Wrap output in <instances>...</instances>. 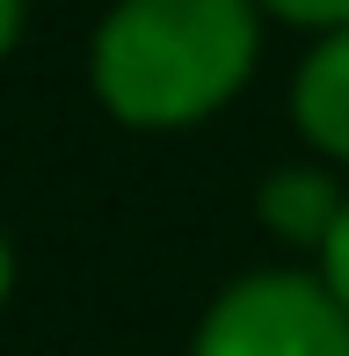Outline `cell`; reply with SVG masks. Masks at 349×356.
<instances>
[{
  "label": "cell",
  "mask_w": 349,
  "mask_h": 356,
  "mask_svg": "<svg viewBox=\"0 0 349 356\" xmlns=\"http://www.w3.org/2000/svg\"><path fill=\"white\" fill-rule=\"evenodd\" d=\"M320 262H327V291L342 298V313H349V204H342V218H335V233H327V248H320Z\"/></svg>",
  "instance_id": "8992f818"
},
{
  "label": "cell",
  "mask_w": 349,
  "mask_h": 356,
  "mask_svg": "<svg viewBox=\"0 0 349 356\" xmlns=\"http://www.w3.org/2000/svg\"><path fill=\"white\" fill-rule=\"evenodd\" d=\"M342 204H349V197L335 189V175H320V168H284V175H269V182H262L255 211H262V225H269V233L327 248V233H335Z\"/></svg>",
  "instance_id": "277c9868"
},
{
  "label": "cell",
  "mask_w": 349,
  "mask_h": 356,
  "mask_svg": "<svg viewBox=\"0 0 349 356\" xmlns=\"http://www.w3.org/2000/svg\"><path fill=\"white\" fill-rule=\"evenodd\" d=\"M255 0H117L95 29V95L138 131H174L255 66Z\"/></svg>",
  "instance_id": "6da1fadb"
},
{
  "label": "cell",
  "mask_w": 349,
  "mask_h": 356,
  "mask_svg": "<svg viewBox=\"0 0 349 356\" xmlns=\"http://www.w3.org/2000/svg\"><path fill=\"white\" fill-rule=\"evenodd\" d=\"M197 356H349V313L327 284L262 269L204 313Z\"/></svg>",
  "instance_id": "7a4b0ae2"
},
{
  "label": "cell",
  "mask_w": 349,
  "mask_h": 356,
  "mask_svg": "<svg viewBox=\"0 0 349 356\" xmlns=\"http://www.w3.org/2000/svg\"><path fill=\"white\" fill-rule=\"evenodd\" d=\"M255 8L284 15V22H306V29H349V0H255Z\"/></svg>",
  "instance_id": "5b68a950"
},
{
  "label": "cell",
  "mask_w": 349,
  "mask_h": 356,
  "mask_svg": "<svg viewBox=\"0 0 349 356\" xmlns=\"http://www.w3.org/2000/svg\"><path fill=\"white\" fill-rule=\"evenodd\" d=\"M15 29H22V0H0V51L15 44Z\"/></svg>",
  "instance_id": "52a82bcc"
},
{
  "label": "cell",
  "mask_w": 349,
  "mask_h": 356,
  "mask_svg": "<svg viewBox=\"0 0 349 356\" xmlns=\"http://www.w3.org/2000/svg\"><path fill=\"white\" fill-rule=\"evenodd\" d=\"M291 109H298V131L327 160H349V29H327V44L306 51V66L291 80Z\"/></svg>",
  "instance_id": "3957f363"
},
{
  "label": "cell",
  "mask_w": 349,
  "mask_h": 356,
  "mask_svg": "<svg viewBox=\"0 0 349 356\" xmlns=\"http://www.w3.org/2000/svg\"><path fill=\"white\" fill-rule=\"evenodd\" d=\"M8 284H15V262H8V240H0V298H8Z\"/></svg>",
  "instance_id": "ba28073f"
}]
</instances>
